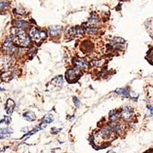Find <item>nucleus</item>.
Instances as JSON below:
<instances>
[{
  "instance_id": "14",
  "label": "nucleus",
  "mask_w": 153,
  "mask_h": 153,
  "mask_svg": "<svg viewBox=\"0 0 153 153\" xmlns=\"http://www.w3.org/2000/svg\"><path fill=\"white\" fill-rule=\"evenodd\" d=\"M52 81H56V83H54V84H56V85H58V84H61V83L63 82V79H62V77L60 76H57V77H56V78H54Z\"/></svg>"
},
{
  "instance_id": "10",
  "label": "nucleus",
  "mask_w": 153,
  "mask_h": 153,
  "mask_svg": "<svg viewBox=\"0 0 153 153\" xmlns=\"http://www.w3.org/2000/svg\"><path fill=\"white\" fill-rule=\"evenodd\" d=\"M14 25H16V27L22 28V29L26 28V27L28 26V23H26L24 21H22V20H16L14 22Z\"/></svg>"
},
{
  "instance_id": "4",
  "label": "nucleus",
  "mask_w": 153,
  "mask_h": 153,
  "mask_svg": "<svg viewBox=\"0 0 153 153\" xmlns=\"http://www.w3.org/2000/svg\"><path fill=\"white\" fill-rule=\"evenodd\" d=\"M13 64V60L10 56H4L0 58V68L8 71L9 68L12 67Z\"/></svg>"
},
{
  "instance_id": "2",
  "label": "nucleus",
  "mask_w": 153,
  "mask_h": 153,
  "mask_svg": "<svg viewBox=\"0 0 153 153\" xmlns=\"http://www.w3.org/2000/svg\"><path fill=\"white\" fill-rule=\"evenodd\" d=\"M30 37L33 41L35 42H40V41L43 40L44 38H45L46 33L45 31H39L37 28H32L30 31Z\"/></svg>"
},
{
  "instance_id": "5",
  "label": "nucleus",
  "mask_w": 153,
  "mask_h": 153,
  "mask_svg": "<svg viewBox=\"0 0 153 153\" xmlns=\"http://www.w3.org/2000/svg\"><path fill=\"white\" fill-rule=\"evenodd\" d=\"M122 117L126 121H129L132 117V110L129 107H125L122 112Z\"/></svg>"
},
{
  "instance_id": "1",
  "label": "nucleus",
  "mask_w": 153,
  "mask_h": 153,
  "mask_svg": "<svg viewBox=\"0 0 153 153\" xmlns=\"http://www.w3.org/2000/svg\"><path fill=\"white\" fill-rule=\"evenodd\" d=\"M12 35L13 38V42L19 46L26 47L29 45V38L26 35L25 32L22 28H13L12 29Z\"/></svg>"
},
{
  "instance_id": "8",
  "label": "nucleus",
  "mask_w": 153,
  "mask_h": 153,
  "mask_svg": "<svg viewBox=\"0 0 153 153\" xmlns=\"http://www.w3.org/2000/svg\"><path fill=\"white\" fill-rule=\"evenodd\" d=\"M77 74H78V71H76V69H71L67 72L66 76L69 81H72L76 78Z\"/></svg>"
},
{
  "instance_id": "15",
  "label": "nucleus",
  "mask_w": 153,
  "mask_h": 153,
  "mask_svg": "<svg viewBox=\"0 0 153 153\" xmlns=\"http://www.w3.org/2000/svg\"><path fill=\"white\" fill-rule=\"evenodd\" d=\"M7 2L3 1V0H1V1H0V10H3V9H5V8H6V6H7Z\"/></svg>"
},
{
  "instance_id": "3",
  "label": "nucleus",
  "mask_w": 153,
  "mask_h": 153,
  "mask_svg": "<svg viewBox=\"0 0 153 153\" xmlns=\"http://www.w3.org/2000/svg\"><path fill=\"white\" fill-rule=\"evenodd\" d=\"M3 50L9 54H15L17 52V47L13 45L12 38H7L3 45Z\"/></svg>"
},
{
  "instance_id": "13",
  "label": "nucleus",
  "mask_w": 153,
  "mask_h": 153,
  "mask_svg": "<svg viewBox=\"0 0 153 153\" xmlns=\"http://www.w3.org/2000/svg\"><path fill=\"white\" fill-rule=\"evenodd\" d=\"M116 92L118 93L120 95L126 96V97H128V96H129V92H128L126 90H125V89H120V90H117Z\"/></svg>"
},
{
  "instance_id": "12",
  "label": "nucleus",
  "mask_w": 153,
  "mask_h": 153,
  "mask_svg": "<svg viewBox=\"0 0 153 153\" xmlns=\"http://www.w3.org/2000/svg\"><path fill=\"white\" fill-rule=\"evenodd\" d=\"M119 117H120V113H117L116 110H113L110 113V118L112 121H116L117 120H118Z\"/></svg>"
},
{
  "instance_id": "11",
  "label": "nucleus",
  "mask_w": 153,
  "mask_h": 153,
  "mask_svg": "<svg viewBox=\"0 0 153 153\" xmlns=\"http://www.w3.org/2000/svg\"><path fill=\"white\" fill-rule=\"evenodd\" d=\"M24 117L28 121H33L35 120V115L32 112H28L24 114Z\"/></svg>"
},
{
  "instance_id": "6",
  "label": "nucleus",
  "mask_w": 153,
  "mask_h": 153,
  "mask_svg": "<svg viewBox=\"0 0 153 153\" xmlns=\"http://www.w3.org/2000/svg\"><path fill=\"white\" fill-rule=\"evenodd\" d=\"M84 31H85V30H84V28H82V27H75V28H73L70 30L69 33L70 35L76 37L84 35Z\"/></svg>"
},
{
  "instance_id": "9",
  "label": "nucleus",
  "mask_w": 153,
  "mask_h": 153,
  "mask_svg": "<svg viewBox=\"0 0 153 153\" xmlns=\"http://www.w3.org/2000/svg\"><path fill=\"white\" fill-rule=\"evenodd\" d=\"M74 64L76 66V68H78L79 69H87L88 68V65L85 61L81 59H76L74 61Z\"/></svg>"
},
{
  "instance_id": "7",
  "label": "nucleus",
  "mask_w": 153,
  "mask_h": 153,
  "mask_svg": "<svg viewBox=\"0 0 153 153\" xmlns=\"http://www.w3.org/2000/svg\"><path fill=\"white\" fill-rule=\"evenodd\" d=\"M61 27L58 26V25H53V26H51L49 28V33H50L51 36L55 37L57 36L61 33Z\"/></svg>"
}]
</instances>
